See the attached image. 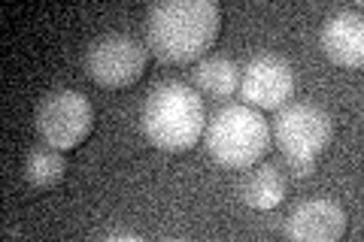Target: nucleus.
I'll return each instance as SVG.
<instances>
[{"label": "nucleus", "mask_w": 364, "mask_h": 242, "mask_svg": "<svg viewBox=\"0 0 364 242\" xmlns=\"http://www.w3.org/2000/svg\"><path fill=\"white\" fill-rule=\"evenodd\" d=\"M222 31V6L215 0H167L146 18L149 52L164 64H191L207 55Z\"/></svg>", "instance_id": "f257e3e1"}, {"label": "nucleus", "mask_w": 364, "mask_h": 242, "mask_svg": "<svg viewBox=\"0 0 364 242\" xmlns=\"http://www.w3.org/2000/svg\"><path fill=\"white\" fill-rule=\"evenodd\" d=\"M346 233V212L334 200H306L289 215L282 236L294 242H334Z\"/></svg>", "instance_id": "6e6552de"}, {"label": "nucleus", "mask_w": 364, "mask_h": 242, "mask_svg": "<svg viewBox=\"0 0 364 242\" xmlns=\"http://www.w3.org/2000/svg\"><path fill=\"white\" fill-rule=\"evenodd\" d=\"M243 200L252 209H277V206L286 200V179L277 167H258L243 179Z\"/></svg>", "instance_id": "9d476101"}, {"label": "nucleus", "mask_w": 364, "mask_h": 242, "mask_svg": "<svg viewBox=\"0 0 364 242\" xmlns=\"http://www.w3.org/2000/svg\"><path fill=\"white\" fill-rule=\"evenodd\" d=\"M316 170V160H291V172L294 176H310Z\"/></svg>", "instance_id": "ddd939ff"}, {"label": "nucleus", "mask_w": 364, "mask_h": 242, "mask_svg": "<svg viewBox=\"0 0 364 242\" xmlns=\"http://www.w3.org/2000/svg\"><path fill=\"white\" fill-rule=\"evenodd\" d=\"M207 148L231 170L255 167L270 148V128L255 106L228 103L207 121Z\"/></svg>", "instance_id": "7ed1b4c3"}, {"label": "nucleus", "mask_w": 364, "mask_h": 242, "mask_svg": "<svg viewBox=\"0 0 364 242\" xmlns=\"http://www.w3.org/2000/svg\"><path fill=\"white\" fill-rule=\"evenodd\" d=\"M149 49L124 33H104L85 52V73L100 88H131L143 79Z\"/></svg>", "instance_id": "20e7f679"}, {"label": "nucleus", "mask_w": 364, "mask_h": 242, "mask_svg": "<svg viewBox=\"0 0 364 242\" xmlns=\"http://www.w3.org/2000/svg\"><path fill=\"white\" fill-rule=\"evenodd\" d=\"M95 128V106L85 94L70 88L49 91L37 106V131L46 145H55L61 152H70Z\"/></svg>", "instance_id": "39448f33"}, {"label": "nucleus", "mask_w": 364, "mask_h": 242, "mask_svg": "<svg viewBox=\"0 0 364 242\" xmlns=\"http://www.w3.org/2000/svg\"><path fill=\"white\" fill-rule=\"evenodd\" d=\"M273 136L289 160H316L334 140V119L316 103H291L279 109Z\"/></svg>", "instance_id": "423d86ee"}, {"label": "nucleus", "mask_w": 364, "mask_h": 242, "mask_svg": "<svg viewBox=\"0 0 364 242\" xmlns=\"http://www.w3.org/2000/svg\"><path fill=\"white\" fill-rule=\"evenodd\" d=\"M191 76H195V85L210 97H231L240 88V67L222 55L200 61Z\"/></svg>", "instance_id": "f8f14e48"}, {"label": "nucleus", "mask_w": 364, "mask_h": 242, "mask_svg": "<svg viewBox=\"0 0 364 242\" xmlns=\"http://www.w3.org/2000/svg\"><path fill=\"white\" fill-rule=\"evenodd\" d=\"M21 172H25V182L31 188H55L67 176V158L55 145H37L25 155Z\"/></svg>", "instance_id": "9b49d317"}, {"label": "nucleus", "mask_w": 364, "mask_h": 242, "mask_svg": "<svg viewBox=\"0 0 364 242\" xmlns=\"http://www.w3.org/2000/svg\"><path fill=\"white\" fill-rule=\"evenodd\" d=\"M143 131L161 152H188L207 131V109L195 88L182 82H161L143 103Z\"/></svg>", "instance_id": "f03ea898"}, {"label": "nucleus", "mask_w": 364, "mask_h": 242, "mask_svg": "<svg viewBox=\"0 0 364 242\" xmlns=\"http://www.w3.org/2000/svg\"><path fill=\"white\" fill-rule=\"evenodd\" d=\"M322 52L328 61L346 70H361L364 64V21L361 13L340 9L322 25Z\"/></svg>", "instance_id": "1a4fd4ad"}, {"label": "nucleus", "mask_w": 364, "mask_h": 242, "mask_svg": "<svg viewBox=\"0 0 364 242\" xmlns=\"http://www.w3.org/2000/svg\"><path fill=\"white\" fill-rule=\"evenodd\" d=\"M237 91L255 109H279L294 94V70L279 55H258L246 64V70H240Z\"/></svg>", "instance_id": "0eeeda50"}]
</instances>
